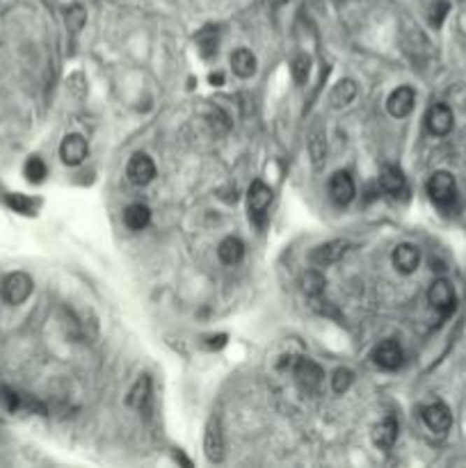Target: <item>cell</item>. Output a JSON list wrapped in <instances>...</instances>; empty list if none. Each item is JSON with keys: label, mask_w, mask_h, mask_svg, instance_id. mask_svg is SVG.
Wrapping results in <instances>:
<instances>
[{"label": "cell", "mask_w": 466, "mask_h": 468, "mask_svg": "<svg viewBox=\"0 0 466 468\" xmlns=\"http://www.w3.org/2000/svg\"><path fill=\"white\" fill-rule=\"evenodd\" d=\"M309 153H311V160H313L316 167H323L325 155H327V144H325V133L323 131H316L313 135H311Z\"/></svg>", "instance_id": "603a6c76"}, {"label": "cell", "mask_w": 466, "mask_h": 468, "mask_svg": "<svg viewBox=\"0 0 466 468\" xmlns=\"http://www.w3.org/2000/svg\"><path fill=\"white\" fill-rule=\"evenodd\" d=\"M32 285L34 283L30 279V274H25V272H12L5 279V283H3V299L7 302V304L19 306V304H23V302L30 297Z\"/></svg>", "instance_id": "7a4b0ae2"}, {"label": "cell", "mask_w": 466, "mask_h": 468, "mask_svg": "<svg viewBox=\"0 0 466 468\" xmlns=\"http://www.w3.org/2000/svg\"><path fill=\"white\" fill-rule=\"evenodd\" d=\"M446 14H448V3H446V0H439V3H435L432 14H430V21H432L435 28H439V25L444 23Z\"/></svg>", "instance_id": "1f68e13d"}, {"label": "cell", "mask_w": 466, "mask_h": 468, "mask_svg": "<svg viewBox=\"0 0 466 468\" xmlns=\"http://www.w3.org/2000/svg\"><path fill=\"white\" fill-rule=\"evenodd\" d=\"M423 420L432 432L437 434H444V432L451 430L453 425V413L451 409L444 404V402H435V404H428L425 409H423Z\"/></svg>", "instance_id": "8fae6325"}, {"label": "cell", "mask_w": 466, "mask_h": 468, "mask_svg": "<svg viewBox=\"0 0 466 468\" xmlns=\"http://www.w3.org/2000/svg\"><path fill=\"white\" fill-rule=\"evenodd\" d=\"M211 83H222V76H211Z\"/></svg>", "instance_id": "d6a6232c"}, {"label": "cell", "mask_w": 466, "mask_h": 468, "mask_svg": "<svg viewBox=\"0 0 466 468\" xmlns=\"http://www.w3.org/2000/svg\"><path fill=\"white\" fill-rule=\"evenodd\" d=\"M270 201H272V190L267 187L263 180H254V183L249 185V192H247L249 218H254L256 224H263L265 211H267V206H270Z\"/></svg>", "instance_id": "5b68a950"}, {"label": "cell", "mask_w": 466, "mask_h": 468, "mask_svg": "<svg viewBox=\"0 0 466 468\" xmlns=\"http://www.w3.org/2000/svg\"><path fill=\"white\" fill-rule=\"evenodd\" d=\"M453 121H455L453 110L448 108L446 103H435V106L428 110V117H425L428 131L439 137H444L453 131Z\"/></svg>", "instance_id": "9c48e42d"}, {"label": "cell", "mask_w": 466, "mask_h": 468, "mask_svg": "<svg viewBox=\"0 0 466 468\" xmlns=\"http://www.w3.org/2000/svg\"><path fill=\"white\" fill-rule=\"evenodd\" d=\"M124 222H126V227L133 229V231L146 229V227H149V222H151L149 206H144V204H131L124 211Z\"/></svg>", "instance_id": "d6986e66"}, {"label": "cell", "mask_w": 466, "mask_h": 468, "mask_svg": "<svg viewBox=\"0 0 466 468\" xmlns=\"http://www.w3.org/2000/svg\"><path fill=\"white\" fill-rule=\"evenodd\" d=\"M204 450L209 462L220 464L224 459V434H222V425L218 416H213L209 420V427H206V439H204Z\"/></svg>", "instance_id": "ba28073f"}, {"label": "cell", "mask_w": 466, "mask_h": 468, "mask_svg": "<svg viewBox=\"0 0 466 468\" xmlns=\"http://www.w3.org/2000/svg\"><path fill=\"white\" fill-rule=\"evenodd\" d=\"M379 185H382V190L386 194L391 197H400L404 194V190H407V180H404L402 171L398 167H384L382 169V176H379Z\"/></svg>", "instance_id": "e0dca14e"}, {"label": "cell", "mask_w": 466, "mask_h": 468, "mask_svg": "<svg viewBox=\"0 0 466 468\" xmlns=\"http://www.w3.org/2000/svg\"><path fill=\"white\" fill-rule=\"evenodd\" d=\"M218 254H220V261H222V263H227V265H236V263H240V261H243V256H245V245H243V240L236 238V236L224 238V240L220 242V247H218Z\"/></svg>", "instance_id": "ac0fdd59"}, {"label": "cell", "mask_w": 466, "mask_h": 468, "mask_svg": "<svg viewBox=\"0 0 466 468\" xmlns=\"http://www.w3.org/2000/svg\"><path fill=\"white\" fill-rule=\"evenodd\" d=\"M151 397V379L142 375L140 379L135 381V386L131 388V393H128V404L135 406V409H144V404L149 402Z\"/></svg>", "instance_id": "7402d4cb"}, {"label": "cell", "mask_w": 466, "mask_h": 468, "mask_svg": "<svg viewBox=\"0 0 466 468\" xmlns=\"http://www.w3.org/2000/svg\"><path fill=\"white\" fill-rule=\"evenodd\" d=\"M414 103H416V94H414V90L411 87H398V90L391 92V97H388L386 110H388V115L391 117L402 119L414 110Z\"/></svg>", "instance_id": "7c38bea8"}, {"label": "cell", "mask_w": 466, "mask_h": 468, "mask_svg": "<svg viewBox=\"0 0 466 468\" xmlns=\"http://www.w3.org/2000/svg\"><path fill=\"white\" fill-rule=\"evenodd\" d=\"M373 359L382 370H398L402 366V348L395 341H384L375 348Z\"/></svg>", "instance_id": "5bb4252c"}, {"label": "cell", "mask_w": 466, "mask_h": 468, "mask_svg": "<svg viewBox=\"0 0 466 468\" xmlns=\"http://www.w3.org/2000/svg\"><path fill=\"white\" fill-rule=\"evenodd\" d=\"M421 263V251L416 245H409V242H402L393 249V267L402 274H411L418 270Z\"/></svg>", "instance_id": "4fadbf2b"}, {"label": "cell", "mask_w": 466, "mask_h": 468, "mask_svg": "<svg viewBox=\"0 0 466 468\" xmlns=\"http://www.w3.org/2000/svg\"><path fill=\"white\" fill-rule=\"evenodd\" d=\"M87 153H90L87 140L78 133L66 135L62 140V144H59V158H62L64 164H71V167L80 164L85 158H87Z\"/></svg>", "instance_id": "8992f818"}, {"label": "cell", "mask_w": 466, "mask_h": 468, "mask_svg": "<svg viewBox=\"0 0 466 468\" xmlns=\"http://www.w3.org/2000/svg\"><path fill=\"white\" fill-rule=\"evenodd\" d=\"M290 71H292V80H295L297 85H304L309 80V73H311V59L306 55L295 57L292 59Z\"/></svg>", "instance_id": "484cf974"}, {"label": "cell", "mask_w": 466, "mask_h": 468, "mask_svg": "<svg viewBox=\"0 0 466 468\" xmlns=\"http://www.w3.org/2000/svg\"><path fill=\"white\" fill-rule=\"evenodd\" d=\"M197 41H199L204 57L213 55L215 50H218V48H215V46H218V30H213V28L202 30V32H199V37H197Z\"/></svg>", "instance_id": "f1b7e54d"}, {"label": "cell", "mask_w": 466, "mask_h": 468, "mask_svg": "<svg viewBox=\"0 0 466 468\" xmlns=\"http://www.w3.org/2000/svg\"><path fill=\"white\" fill-rule=\"evenodd\" d=\"M25 178L30 180V183H41V180L46 178V164L41 158H30L25 162Z\"/></svg>", "instance_id": "83f0119b"}, {"label": "cell", "mask_w": 466, "mask_h": 468, "mask_svg": "<svg viewBox=\"0 0 466 468\" xmlns=\"http://www.w3.org/2000/svg\"><path fill=\"white\" fill-rule=\"evenodd\" d=\"M395 439H398V420L395 418H384L379 420L375 427H373V444L379 448V450H388L393 448Z\"/></svg>", "instance_id": "2e32d148"}, {"label": "cell", "mask_w": 466, "mask_h": 468, "mask_svg": "<svg viewBox=\"0 0 466 468\" xmlns=\"http://www.w3.org/2000/svg\"><path fill=\"white\" fill-rule=\"evenodd\" d=\"M126 174L133 185H146L155 178V164L146 153H135L133 158L128 160Z\"/></svg>", "instance_id": "52a82bcc"}, {"label": "cell", "mask_w": 466, "mask_h": 468, "mask_svg": "<svg viewBox=\"0 0 466 468\" xmlns=\"http://www.w3.org/2000/svg\"><path fill=\"white\" fill-rule=\"evenodd\" d=\"M428 194L439 206L453 204L455 194H457V185H455L453 174H448V171H435L428 180Z\"/></svg>", "instance_id": "3957f363"}, {"label": "cell", "mask_w": 466, "mask_h": 468, "mask_svg": "<svg viewBox=\"0 0 466 468\" xmlns=\"http://www.w3.org/2000/svg\"><path fill=\"white\" fill-rule=\"evenodd\" d=\"M270 3H272V5H283V3H286V0H270Z\"/></svg>", "instance_id": "836d02e7"}, {"label": "cell", "mask_w": 466, "mask_h": 468, "mask_svg": "<svg viewBox=\"0 0 466 468\" xmlns=\"http://www.w3.org/2000/svg\"><path fill=\"white\" fill-rule=\"evenodd\" d=\"M428 302L435 311H439L442 315H451L455 311V288L451 285V281L446 279H437L428 290Z\"/></svg>", "instance_id": "277c9868"}, {"label": "cell", "mask_w": 466, "mask_h": 468, "mask_svg": "<svg viewBox=\"0 0 466 468\" xmlns=\"http://www.w3.org/2000/svg\"><path fill=\"white\" fill-rule=\"evenodd\" d=\"M7 204L21 215H34V211H37L39 206V201H34V199L23 197V194H7Z\"/></svg>", "instance_id": "d4e9b609"}, {"label": "cell", "mask_w": 466, "mask_h": 468, "mask_svg": "<svg viewBox=\"0 0 466 468\" xmlns=\"http://www.w3.org/2000/svg\"><path fill=\"white\" fill-rule=\"evenodd\" d=\"M345 251H348V242L332 240V242H325V245L316 247L313 251H311V261H313L316 265L325 267V265H332V263L339 261Z\"/></svg>", "instance_id": "9a60e30c"}, {"label": "cell", "mask_w": 466, "mask_h": 468, "mask_svg": "<svg viewBox=\"0 0 466 468\" xmlns=\"http://www.w3.org/2000/svg\"><path fill=\"white\" fill-rule=\"evenodd\" d=\"M352 381H355V372L350 368H339L332 375V388L336 393H345L352 386Z\"/></svg>", "instance_id": "4316f807"}, {"label": "cell", "mask_w": 466, "mask_h": 468, "mask_svg": "<svg viewBox=\"0 0 466 468\" xmlns=\"http://www.w3.org/2000/svg\"><path fill=\"white\" fill-rule=\"evenodd\" d=\"M357 194L355 180L348 174V171H336V174L330 178V197L334 204L339 206H348Z\"/></svg>", "instance_id": "30bf717a"}, {"label": "cell", "mask_w": 466, "mask_h": 468, "mask_svg": "<svg viewBox=\"0 0 466 468\" xmlns=\"http://www.w3.org/2000/svg\"><path fill=\"white\" fill-rule=\"evenodd\" d=\"M0 404L5 406V411H16L19 409V404H21V397L16 395L14 391H10V388H3V391H0Z\"/></svg>", "instance_id": "4dcf8cb0"}, {"label": "cell", "mask_w": 466, "mask_h": 468, "mask_svg": "<svg viewBox=\"0 0 466 468\" xmlns=\"http://www.w3.org/2000/svg\"><path fill=\"white\" fill-rule=\"evenodd\" d=\"M231 69L238 78H249L256 71V57L252 50L247 48H238L236 53L231 55Z\"/></svg>", "instance_id": "ffe728a7"}, {"label": "cell", "mask_w": 466, "mask_h": 468, "mask_svg": "<svg viewBox=\"0 0 466 468\" xmlns=\"http://www.w3.org/2000/svg\"><path fill=\"white\" fill-rule=\"evenodd\" d=\"M66 23H69V28H71L73 32H78L85 25V10L80 5H76V7H71V10L66 12Z\"/></svg>", "instance_id": "f546056e"}, {"label": "cell", "mask_w": 466, "mask_h": 468, "mask_svg": "<svg viewBox=\"0 0 466 468\" xmlns=\"http://www.w3.org/2000/svg\"><path fill=\"white\" fill-rule=\"evenodd\" d=\"M325 276L318 272V270H309L304 276H302V288H304L306 295H311V297H318L323 290H325Z\"/></svg>", "instance_id": "cb8c5ba5"}, {"label": "cell", "mask_w": 466, "mask_h": 468, "mask_svg": "<svg viewBox=\"0 0 466 468\" xmlns=\"http://www.w3.org/2000/svg\"><path fill=\"white\" fill-rule=\"evenodd\" d=\"M290 372L295 375V381L299 384L302 391H306V393L318 391L320 384H323V379H325L323 368L311 359H292Z\"/></svg>", "instance_id": "6da1fadb"}, {"label": "cell", "mask_w": 466, "mask_h": 468, "mask_svg": "<svg viewBox=\"0 0 466 468\" xmlns=\"http://www.w3.org/2000/svg\"><path fill=\"white\" fill-rule=\"evenodd\" d=\"M355 97H357L355 80L345 78V80H341L339 85H334V90L330 94V101H332L334 108H345V106H350V103L355 101Z\"/></svg>", "instance_id": "44dd1931"}]
</instances>
